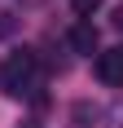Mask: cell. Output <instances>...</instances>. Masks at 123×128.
Returning <instances> with one entry per match:
<instances>
[{"label":"cell","mask_w":123,"mask_h":128,"mask_svg":"<svg viewBox=\"0 0 123 128\" xmlns=\"http://www.w3.org/2000/svg\"><path fill=\"white\" fill-rule=\"evenodd\" d=\"M35 71H40V58L31 49H18L0 71V88L4 93H31L35 88Z\"/></svg>","instance_id":"cell-1"},{"label":"cell","mask_w":123,"mask_h":128,"mask_svg":"<svg viewBox=\"0 0 123 128\" xmlns=\"http://www.w3.org/2000/svg\"><path fill=\"white\" fill-rule=\"evenodd\" d=\"M97 80L101 84H123V44L97 53Z\"/></svg>","instance_id":"cell-2"},{"label":"cell","mask_w":123,"mask_h":128,"mask_svg":"<svg viewBox=\"0 0 123 128\" xmlns=\"http://www.w3.org/2000/svg\"><path fill=\"white\" fill-rule=\"evenodd\" d=\"M66 44H70L75 53H97L101 36H97V26H92V22H75L70 31H66Z\"/></svg>","instance_id":"cell-3"},{"label":"cell","mask_w":123,"mask_h":128,"mask_svg":"<svg viewBox=\"0 0 123 128\" xmlns=\"http://www.w3.org/2000/svg\"><path fill=\"white\" fill-rule=\"evenodd\" d=\"M97 9H101V0H75V13H79L84 22H88V13H97Z\"/></svg>","instance_id":"cell-4"},{"label":"cell","mask_w":123,"mask_h":128,"mask_svg":"<svg viewBox=\"0 0 123 128\" xmlns=\"http://www.w3.org/2000/svg\"><path fill=\"white\" fill-rule=\"evenodd\" d=\"M13 31V13H0V36H9Z\"/></svg>","instance_id":"cell-5"},{"label":"cell","mask_w":123,"mask_h":128,"mask_svg":"<svg viewBox=\"0 0 123 128\" xmlns=\"http://www.w3.org/2000/svg\"><path fill=\"white\" fill-rule=\"evenodd\" d=\"M114 26H123V4H119V9H114Z\"/></svg>","instance_id":"cell-6"}]
</instances>
